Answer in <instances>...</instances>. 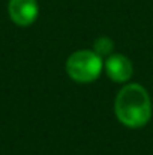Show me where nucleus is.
Instances as JSON below:
<instances>
[{"label":"nucleus","mask_w":153,"mask_h":155,"mask_svg":"<svg viewBox=\"0 0 153 155\" xmlns=\"http://www.w3.org/2000/svg\"><path fill=\"white\" fill-rule=\"evenodd\" d=\"M116 117L129 128L144 127L153 113L152 100L149 92L137 83H129L123 86L114 101Z\"/></svg>","instance_id":"nucleus-1"},{"label":"nucleus","mask_w":153,"mask_h":155,"mask_svg":"<svg viewBox=\"0 0 153 155\" xmlns=\"http://www.w3.org/2000/svg\"><path fill=\"white\" fill-rule=\"evenodd\" d=\"M104 59L93 50H78L66 60V72L77 83H92L101 75Z\"/></svg>","instance_id":"nucleus-2"},{"label":"nucleus","mask_w":153,"mask_h":155,"mask_svg":"<svg viewBox=\"0 0 153 155\" xmlns=\"http://www.w3.org/2000/svg\"><path fill=\"white\" fill-rule=\"evenodd\" d=\"M11 20L21 27L30 26L36 21L39 6L36 0H9L8 5Z\"/></svg>","instance_id":"nucleus-3"},{"label":"nucleus","mask_w":153,"mask_h":155,"mask_svg":"<svg viewBox=\"0 0 153 155\" xmlns=\"http://www.w3.org/2000/svg\"><path fill=\"white\" fill-rule=\"evenodd\" d=\"M104 66L107 75L116 83H126L132 77V62L125 54H110Z\"/></svg>","instance_id":"nucleus-4"},{"label":"nucleus","mask_w":153,"mask_h":155,"mask_svg":"<svg viewBox=\"0 0 153 155\" xmlns=\"http://www.w3.org/2000/svg\"><path fill=\"white\" fill-rule=\"evenodd\" d=\"M113 48H114V42L108 36L98 38L95 41V44H93V51L96 53L98 56H101V57H108L111 54V51H113Z\"/></svg>","instance_id":"nucleus-5"}]
</instances>
